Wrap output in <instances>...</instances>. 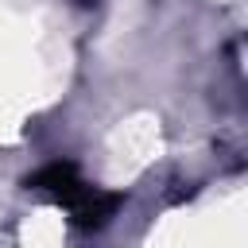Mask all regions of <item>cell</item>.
Returning <instances> with one entry per match:
<instances>
[{"mask_svg":"<svg viewBox=\"0 0 248 248\" xmlns=\"http://www.w3.org/2000/svg\"><path fill=\"white\" fill-rule=\"evenodd\" d=\"M120 202H124V194H112V190H97V186H85V194L70 205V213H74V221L81 225V229H97V225H105L116 209H120Z\"/></svg>","mask_w":248,"mask_h":248,"instance_id":"obj_2","label":"cell"},{"mask_svg":"<svg viewBox=\"0 0 248 248\" xmlns=\"http://www.w3.org/2000/svg\"><path fill=\"white\" fill-rule=\"evenodd\" d=\"M23 186H27V190H35V194H46L50 202L74 205V202L85 194V186H89V182H81V174H78V167H74V163H50V167H43V170L27 174V182H23Z\"/></svg>","mask_w":248,"mask_h":248,"instance_id":"obj_1","label":"cell"}]
</instances>
